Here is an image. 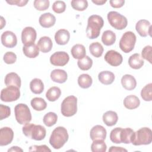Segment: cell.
<instances>
[{
    "instance_id": "cell-1",
    "label": "cell",
    "mask_w": 152,
    "mask_h": 152,
    "mask_svg": "<svg viewBox=\"0 0 152 152\" xmlns=\"http://www.w3.org/2000/svg\"><path fill=\"white\" fill-rule=\"evenodd\" d=\"M103 25V19L100 15H92L90 16L88 18L87 26L86 28L87 36L90 39L98 37Z\"/></svg>"
},
{
    "instance_id": "cell-2",
    "label": "cell",
    "mask_w": 152,
    "mask_h": 152,
    "mask_svg": "<svg viewBox=\"0 0 152 152\" xmlns=\"http://www.w3.org/2000/svg\"><path fill=\"white\" fill-rule=\"evenodd\" d=\"M68 138L66 129L63 126H58L52 131L49 138V143L53 148L59 149L66 142Z\"/></svg>"
},
{
    "instance_id": "cell-3",
    "label": "cell",
    "mask_w": 152,
    "mask_h": 152,
    "mask_svg": "<svg viewBox=\"0 0 152 152\" xmlns=\"http://www.w3.org/2000/svg\"><path fill=\"white\" fill-rule=\"evenodd\" d=\"M22 130L26 137L36 141L42 140L46 137V129L40 125L28 123L24 125Z\"/></svg>"
},
{
    "instance_id": "cell-4",
    "label": "cell",
    "mask_w": 152,
    "mask_h": 152,
    "mask_svg": "<svg viewBox=\"0 0 152 152\" xmlns=\"http://www.w3.org/2000/svg\"><path fill=\"white\" fill-rule=\"evenodd\" d=\"M152 141V132L150 128H141L134 132L131 143L134 145H148Z\"/></svg>"
},
{
    "instance_id": "cell-5",
    "label": "cell",
    "mask_w": 152,
    "mask_h": 152,
    "mask_svg": "<svg viewBox=\"0 0 152 152\" xmlns=\"http://www.w3.org/2000/svg\"><path fill=\"white\" fill-rule=\"evenodd\" d=\"M61 112L66 117L74 115L77 112V98L74 96L65 97L61 103Z\"/></svg>"
},
{
    "instance_id": "cell-6",
    "label": "cell",
    "mask_w": 152,
    "mask_h": 152,
    "mask_svg": "<svg viewBox=\"0 0 152 152\" xmlns=\"http://www.w3.org/2000/svg\"><path fill=\"white\" fill-rule=\"evenodd\" d=\"M15 119L21 125H26L31 120V114L29 107L27 104L19 103L14 107Z\"/></svg>"
},
{
    "instance_id": "cell-7",
    "label": "cell",
    "mask_w": 152,
    "mask_h": 152,
    "mask_svg": "<svg viewBox=\"0 0 152 152\" xmlns=\"http://www.w3.org/2000/svg\"><path fill=\"white\" fill-rule=\"evenodd\" d=\"M137 37L135 34L131 31H126L122 35L119 41V48L125 53H129L132 51L135 46Z\"/></svg>"
},
{
    "instance_id": "cell-8",
    "label": "cell",
    "mask_w": 152,
    "mask_h": 152,
    "mask_svg": "<svg viewBox=\"0 0 152 152\" xmlns=\"http://www.w3.org/2000/svg\"><path fill=\"white\" fill-rule=\"evenodd\" d=\"M107 17L111 26L116 30H123L127 26L126 18L116 11H110Z\"/></svg>"
},
{
    "instance_id": "cell-9",
    "label": "cell",
    "mask_w": 152,
    "mask_h": 152,
    "mask_svg": "<svg viewBox=\"0 0 152 152\" xmlns=\"http://www.w3.org/2000/svg\"><path fill=\"white\" fill-rule=\"evenodd\" d=\"M20 88L15 86H8L1 92V100L5 102H11L18 100L20 96Z\"/></svg>"
},
{
    "instance_id": "cell-10",
    "label": "cell",
    "mask_w": 152,
    "mask_h": 152,
    "mask_svg": "<svg viewBox=\"0 0 152 152\" xmlns=\"http://www.w3.org/2000/svg\"><path fill=\"white\" fill-rule=\"evenodd\" d=\"M36 37V31L32 27H26L22 30L21 41L24 46H28L34 43Z\"/></svg>"
},
{
    "instance_id": "cell-11",
    "label": "cell",
    "mask_w": 152,
    "mask_h": 152,
    "mask_svg": "<svg viewBox=\"0 0 152 152\" xmlns=\"http://www.w3.org/2000/svg\"><path fill=\"white\" fill-rule=\"evenodd\" d=\"M69 60L68 54L64 51L56 52L50 57V64L55 66H63L68 62Z\"/></svg>"
},
{
    "instance_id": "cell-12",
    "label": "cell",
    "mask_w": 152,
    "mask_h": 152,
    "mask_svg": "<svg viewBox=\"0 0 152 152\" xmlns=\"http://www.w3.org/2000/svg\"><path fill=\"white\" fill-rule=\"evenodd\" d=\"M104 60L106 62L113 66L120 65L122 61L123 58L121 53L114 50H108L104 55Z\"/></svg>"
},
{
    "instance_id": "cell-13",
    "label": "cell",
    "mask_w": 152,
    "mask_h": 152,
    "mask_svg": "<svg viewBox=\"0 0 152 152\" xmlns=\"http://www.w3.org/2000/svg\"><path fill=\"white\" fill-rule=\"evenodd\" d=\"M1 43L6 48H12L17 45V36L11 31H5L1 35Z\"/></svg>"
},
{
    "instance_id": "cell-14",
    "label": "cell",
    "mask_w": 152,
    "mask_h": 152,
    "mask_svg": "<svg viewBox=\"0 0 152 152\" xmlns=\"http://www.w3.org/2000/svg\"><path fill=\"white\" fill-rule=\"evenodd\" d=\"M135 29L141 37H146L148 35L151 36V25L147 20H139L135 25Z\"/></svg>"
},
{
    "instance_id": "cell-15",
    "label": "cell",
    "mask_w": 152,
    "mask_h": 152,
    "mask_svg": "<svg viewBox=\"0 0 152 152\" xmlns=\"http://www.w3.org/2000/svg\"><path fill=\"white\" fill-rule=\"evenodd\" d=\"M14 138V132L10 127H3L0 129V145L10 144Z\"/></svg>"
},
{
    "instance_id": "cell-16",
    "label": "cell",
    "mask_w": 152,
    "mask_h": 152,
    "mask_svg": "<svg viewBox=\"0 0 152 152\" xmlns=\"http://www.w3.org/2000/svg\"><path fill=\"white\" fill-rule=\"evenodd\" d=\"M106 130L102 125H97L94 126L90 132V138L94 141L95 140H105L106 137Z\"/></svg>"
},
{
    "instance_id": "cell-17",
    "label": "cell",
    "mask_w": 152,
    "mask_h": 152,
    "mask_svg": "<svg viewBox=\"0 0 152 152\" xmlns=\"http://www.w3.org/2000/svg\"><path fill=\"white\" fill-rule=\"evenodd\" d=\"M39 21L42 27L44 28H49L55 24L56 18L50 12H46L40 16Z\"/></svg>"
},
{
    "instance_id": "cell-18",
    "label": "cell",
    "mask_w": 152,
    "mask_h": 152,
    "mask_svg": "<svg viewBox=\"0 0 152 152\" xmlns=\"http://www.w3.org/2000/svg\"><path fill=\"white\" fill-rule=\"evenodd\" d=\"M70 39L69 32L66 29H60L55 34V40L57 44L65 45L68 43Z\"/></svg>"
},
{
    "instance_id": "cell-19",
    "label": "cell",
    "mask_w": 152,
    "mask_h": 152,
    "mask_svg": "<svg viewBox=\"0 0 152 152\" xmlns=\"http://www.w3.org/2000/svg\"><path fill=\"white\" fill-rule=\"evenodd\" d=\"M4 82L7 87L15 86L20 88L21 84V78L15 72H10L7 74L5 77Z\"/></svg>"
},
{
    "instance_id": "cell-20",
    "label": "cell",
    "mask_w": 152,
    "mask_h": 152,
    "mask_svg": "<svg viewBox=\"0 0 152 152\" xmlns=\"http://www.w3.org/2000/svg\"><path fill=\"white\" fill-rule=\"evenodd\" d=\"M37 46L42 52L47 53L51 50L53 43L49 37L43 36L39 40Z\"/></svg>"
},
{
    "instance_id": "cell-21",
    "label": "cell",
    "mask_w": 152,
    "mask_h": 152,
    "mask_svg": "<svg viewBox=\"0 0 152 152\" xmlns=\"http://www.w3.org/2000/svg\"><path fill=\"white\" fill-rule=\"evenodd\" d=\"M50 78L53 81L62 84L66 81L68 75L66 72L63 69H55L51 72Z\"/></svg>"
},
{
    "instance_id": "cell-22",
    "label": "cell",
    "mask_w": 152,
    "mask_h": 152,
    "mask_svg": "<svg viewBox=\"0 0 152 152\" xmlns=\"http://www.w3.org/2000/svg\"><path fill=\"white\" fill-rule=\"evenodd\" d=\"M123 87L127 90H132L137 86V81L134 77L130 74H125L121 78Z\"/></svg>"
},
{
    "instance_id": "cell-23",
    "label": "cell",
    "mask_w": 152,
    "mask_h": 152,
    "mask_svg": "<svg viewBox=\"0 0 152 152\" xmlns=\"http://www.w3.org/2000/svg\"><path fill=\"white\" fill-rule=\"evenodd\" d=\"M128 64L131 68L138 69L144 65V61L139 53H134L129 58Z\"/></svg>"
},
{
    "instance_id": "cell-24",
    "label": "cell",
    "mask_w": 152,
    "mask_h": 152,
    "mask_svg": "<svg viewBox=\"0 0 152 152\" xmlns=\"http://www.w3.org/2000/svg\"><path fill=\"white\" fill-rule=\"evenodd\" d=\"M103 121L108 126L115 125L118 120L117 113L112 110H109L105 112L103 115Z\"/></svg>"
},
{
    "instance_id": "cell-25",
    "label": "cell",
    "mask_w": 152,
    "mask_h": 152,
    "mask_svg": "<svg viewBox=\"0 0 152 152\" xmlns=\"http://www.w3.org/2000/svg\"><path fill=\"white\" fill-rule=\"evenodd\" d=\"M140 104V99L135 95H129L126 96L124 100V106L130 110L137 108Z\"/></svg>"
},
{
    "instance_id": "cell-26",
    "label": "cell",
    "mask_w": 152,
    "mask_h": 152,
    "mask_svg": "<svg viewBox=\"0 0 152 152\" xmlns=\"http://www.w3.org/2000/svg\"><path fill=\"white\" fill-rule=\"evenodd\" d=\"M98 78L101 83L105 85H109L113 82L115 80V75L111 71H103L99 74Z\"/></svg>"
},
{
    "instance_id": "cell-27",
    "label": "cell",
    "mask_w": 152,
    "mask_h": 152,
    "mask_svg": "<svg viewBox=\"0 0 152 152\" xmlns=\"http://www.w3.org/2000/svg\"><path fill=\"white\" fill-rule=\"evenodd\" d=\"M23 52L26 56L30 58H34L39 54V49L38 46L33 43L28 46H23Z\"/></svg>"
},
{
    "instance_id": "cell-28",
    "label": "cell",
    "mask_w": 152,
    "mask_h": 152,
    "mask_svg": "<svg viewBox=\"0 0 152 152\" xmlns=\"http://www.w3.org/2000/svg\"><path fill=\"white\" fill-rule=\"evenodd\" d=\"M71 53L74 58L81 59L86 56V50L85 47L83 45L76 44L72 47Z\"/></svg>"
},
{
    "instance_id": "cell-29",
    "label": "cell",
    "mask_w": 152,
    "mask_h": 152,
    "mask_svg": "<svg viewBox=\"0 0 152 152\" xmlns=\"http://www.w3.org/2000/svg\"><path fill=\"white\" fill-rule=\"evenodd\" d=\"M116 41V34L111 30L104 31L102 36V42L106 46H111Z\"/></svg>"
},
{
    "instance_id": "cell-30",
    "label": "cell",
    "mask_w": 152,
    "mask_h": 152,
    "mask_svg": "<svg viewBox=\"0 0 152 152\" xmlns=\"http://www.w3.org/2000/svg\"><path fill=\"white\" fill-rule=\"evenodd\" d=\"M30 88L34 94H41L44 90L43 83L39 78H34L30 83Z\"/></svg>"
},
{
    "instance_id": "cell-31",
    "label": "cell",
    "mask_w": 152,
    "mask_h": 152,
    "mask_svg": "<svg viewBox=\"0 0 152 152\" xmlns=\"http://www.w3.org/2000/svg\"><path fill=\"white\" fill-rule=\"evenodd\" d=\"M134 131L130 128H122L120 134L121 142L124 144H129L132 141Z\"/></svg>"
},
{
    "instance_id": "cell-32",
    "label": "cell",
    "mask_w": 152,
    "mask_h": 152,
    "mask_svg": "<svg viewBox=\"0 0 152 152\" xmlns=\"http://www.w3.org/2000/svg\"><path fill=\"white\" fill-rule=\"evenodd\" d=\"M61 94V89L56 86L50 87L46 93V99L50 102H55L59 98Z\"/></svg>"
},
{
    "instance_id": "cell-33",
    "label": "cell",
    "mask_w": 152,
    "mask_h": 152,
    "mask_svg": "<svg viewBox=\"0 0 152 152\" xmlns=\"http://www.w3.org/2000/svg\"><path fill=\"white\" fill-rule=\"evenodd\" d=\"M90 53L96 58L100 57L103 52L104 49L103 46L99 42H93L89 46Z\"/></svg>"
},
{
    "instance_id": "cell-34",
    "label": "cell",
    "mask_w": 152,
    "mask_h": 152,
    "mask_svg": "<svg viewBox=\"0 0 152 152\" xmlns=\"http://www.w3.org/2000/svg\"><path fill=\"white\" fill-rule=\"evenodd\" d=\"M93 83L92 78L87 74H83L78 78V84L83 88H89Z\"/></svg>"
},
{
    "instance_id": "cell-35",
    "label": "cell",
    "mask_w": 152,
    "mask_h": 152,
    "mask_svg": "<svg viewBox=\"0 0 152 152\" xmlns=\"http://www.w3.org/2000/svg\"><path fill=\"white\" fill-rule=\"evenodd\" d=\"M31 106L37 111L45 110L47 107V103L45 100L41 97H34L31 100Z\"/></svg>"
},
{
    "instance_id": "cell-36",
    "label": "cell",
    "mask_w": 152,
    "mask_h": 152,
    "mask_svg": "<svg viewBox=\"0 0 152 152\" xmlns=\"http://www.w3.org/2000/svg\"><path fill=\"white\" fill-rule=\"evenodd\" d=\"M77 65L80 69L83 71H87L91 68L93 65V60L88 56L86 55L83 58L78 59Z\"/></svg>"
},
{
    "instance_id": "cell-37",
    "label": "cell",
    "mask_w": 152,
    "mask_h": 152,
    "mask_svg": "<svg viewBox=\"0 0 152 152\" xmlns=\"http://www.w3.org/2000/svg\"><path fill=\"white\" fill-rule=\"evenodd\" d=\"M106 148V144L103 140H95L91 145V150L93 152H105Z\"/></svg>"
},
{
    "instance_id": "cell-38",
    "label": "cell",
    "mask_w": 152,
    "mask_h": 152,
    "mask_svg": "<svg viewBox=\"0 0 152 152\" xmlns=\"http://www.w3.org/2000/svg\"><path fill=\"white\" fill-rule=\"evenodd\" d=\"M58 120V116L54 112H48L44 116L43 119V121L44 124L48 126H52L54 125Z\"/></svg>"
},
{
    "instance_id": "cell-39",
    "label": "cell",
    "mask_w": 152,
    "mask_h": 152,
    "mask_svg": "<svg viewBox=\"0 0 152 152\" xmlns=\"http://www.w3.org/2000/svg\"><path fill=\"white\" fill-rule=\"evenodd\" d=\"M152 84L149 83L145 86L141 91V96L145 101H151L152 100Z\"/></svg>"
},
{
    "instance_id": "cell-40",
    "label": "cell",
    "mask_w": 152,
    "mask_h": 152,
    "mask_svg": "<svg viewBox=\"0 0 152 152\" xmlns=\"http://www.w3.org/2000/svg\"><path fill=\"white\" fill-rule=\"evenodd\" d=\"M71 4L73 9L79 11H84L88 7V2L86 0H72Z\"/></svg>"
},
{
    "instance_id": "cell-41",
    "label": "cell",
    "mask_w": 152,
    "mask_h": 152,
    "mask_svg": "<svg viewBox=\"0 0 152 152\" xmlns=\"http://www.w3.org/2000/svg\"><path fill=\"white\" fill-rule=\"evenodd\" d=\"M122 128L117 127L113 129L110 134V139L111 141L115 144H121V141L120 138V134L122 130Z\"/></svg>"
},
{
    "instance_id": "cell-42",
    "label": "cell",
    "mask_w": 152,
    "mask_h": 152,
    "mask_svg": "<svg viewBox=\"0 0 152 152\" xmlns=\"http://www.w3.org/2000/svg\"><path fill=\"white\" fill-rule=\"evenodd\" d=\"M49 1L48 0H35L33 2L34 8L39 11H45L49 7Z\"/></svg>"
},
{
    "instance_id": "cell-43",
    "label": "cell",
    "mask_w": 152,
    "mask_h": 152,
    "mask_svg": "<svg viewBox=\"0 0 152 152\" xmlns=\"http://www.w3.org/2000/svg\"><path fill=\"white\" fill-rule=\"evenodd\" d=\"M66 9V4L62 1H56L52 5L53 11L58 14L64 12Z\"/></svg>"
},
{
    "instance_id": "cell-44",
    "label": "cell",
    "mask_w": 152,
    "mask_h": 152,
    "mask_svg": "<svg viewBox=\"0 0 152 152\" xmlns=\"http://www.w3.org/2000/svg\"><path fill=\"white\" fill-rule=\"evenodd\" d=\"M3 59L6 64H12L17 60V55L12 52H7L4 54Z\"/></svg>"
},
{
    "instance_id": "cell-45",
    "label": "cell",
    "mask_w": 152,
    "mask_h": 152,
    "mask_svg": "<svg viewBox=\"0 0 152 152\" xmlns=\"http://www.w3.org/2000/svg\"><path fill=\"white\" fill-rule=\"evenodd\" d=\"M151 52L152 47L150 45H147L142 49L141 52L142 58L148 61L150 64H151Z\"/></svg>"
},
{
    "instance_id": "cell-46",
    "label": "cell",
    "mask_w": 152,
    "mask_h": 152,
    "mask_svg": "<svg viewBox=\"0 0 152 152\" xmlns=\"http://www.w3.org/2000/svg\"><path fill=\"white\" fill-rule=\"evenodd\" d=\"M11 114L10 107L8 106L4 105L2 104H0V119L3 120L10 116Z\"/></svg>"
},
{
    "instance_id": "cell-47",
    "label": "cell",
    "mask_w": 152,
    "mask_h": 152,
    "mask_svg": "<svg viewBox=\"0 0 152 152\" xmlns=\"http://www.w3.org/2000/svg\"><path fill=\"white\" fill-rule=\"evenodd\" d=\"M29 151H40V152H46V151H51V150L46 145H32L30 146L28 150Z\"/></svg>"
},
{
    "instance_id": "cell-48",
    "label": "cell",
    "mask_w": 152,
    "mask_h": 152,
    "mask_svg": "<svg viewBox=\"0 0 152 152\" xmlns=\"http://www.w3.org/2000/svg\"><path fill=\"white\" fill-rule=\"evenodd\" d=\"M28 1L27 0H10L7 1V2L10 5H15L18 7L25 6Z\"/></svg>"
},
{
    "instance_id": "cell-49",
    "label": "cell",
    "mask_w": 152,
    "mask_h": 152,
    "mask_svg": "<svg viewBox=\"0 0 152 152\" xmlns=\"http://www.w3.org/2000/svg\"><path fill=\"white\" fill-rule=\"evenodd\" d=\"M109 2L111 7H112L113 8H119L122 7L124 5L125 1L124 0H113V1H110Z\"/></svg>"
},
{
    "instance_id": "cell-50",
    "label": "cell",
    "mask_w": 152,
    "mask_h": 152,
    "mask_svg": "<svg viewBox=\"0 0 152 152\" xmlns=\"http://www.w3.org/2000/svg\"><path fill=\"white\" fill-rule=\"evenodd\" d=\"M116 151H119V152L127 151V150L121 147H115V146H112L109 149V152H116Z\"/></svg>"
},
{
    "instance_id": "cell-51",
    "label": "cell",
    "mask_w": 152,
    "mask_h": 152,
    "mask_svg": "<svg viewBox=\"0 0 152 152\" xmlns=\"http://www.w3.org/2000/svg\"><path fill=\"white\" fill-rule=\"evenodd\" d=\"M23 149H21V148L17 147V146H13V147H11V148L8 149V151L10 152V151H23Z\"/></svg>"
},
{
    "instance_id": "cell-52",
    "label": "cell",
    "mask_w": 152,
    "mask_h": 152,
    "mask_svg": "<svg viewBox=\"0 0 152 152\" xmlns=\"http://www.w3.org/2000/svg\"><path fill=\"white\" fill-rule=\"evenodd\" d=\"M92 2L96 4V5H102L103 4H104V3L106 2V1L105 0H92Z\"/></svg>"
},
{
    "instance_id": "cell-53",
    "label": "cell",
    "mask_w": 152,
    "mask_h": 152,
    "mask_svg": "<svg viewBox=\"0 0 152 152\" xmlns=\"http://www.w3.org/2000/svg\"><path fill=\"white\" fill-rule=\"evenodd\" d=\"M1 29H2L3 27L5 25V20L4 19V18L2 17H1Z\"/></svg>"
}]
</instances>
